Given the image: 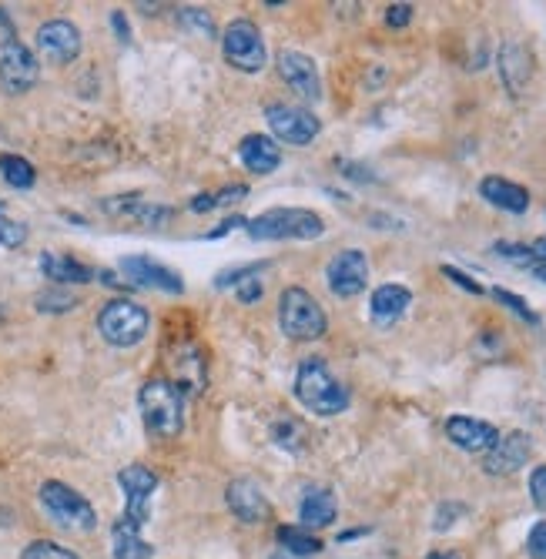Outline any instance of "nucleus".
Returning a JSON list of instances; mask_svg holds the SVG:
<instances>
[{"label":"nucleus","mask_w":546,"mask_h":559,"mask_svg":"<svg viewBox=\"0 0 546 559\" xmlns=\"http://www.w3.org/2000/svg\"><path fill=\"white\" fill-rule=\"evenodd\" d=\"M37 77H41L37 57L17 37L0 41V88L7 94H27L37 84Z\"/></svg>","instance_id":"10"},{"label":"nucleus","mask_w":546,"mask_h":559,"mask_svg":"<svg viewBox=\"0 0 546 559\" xmlns=\"http://www.w3.org/2000/svg\"><path fill=\"white\" fill-rule=\"evenodd\" d=\"M222 54H225V61L242 74H258L268 64L265 37L258 31V24L248 21V17H238V21L225 27Z\"/></svg>","instance_id":"7"},{"label":"nucleus","mask_w":546,"mask_h":559,"mask_svg":"<svg viewBox=\"0 0 546 559\" xmlns=\"http://www.w3.org/2000/svg\"><path fill=\"white\" fill-rule=\"evenodd\" d=\"M242 198H248V188L245 185H232V188H225V191H218V195H215V208L228 205V201H242Z\"/></svg>","instance_id":"39"},{"label":"nucleus","mask_w":546,"mask_h":559,"mask_svg":"<svg viewBox=\"0 0 546 559\" xmlns=\"http://www.w3.org/2000/svg\"><path fill=\"white\" fill-rule=\"evenodd\" d=\"M111 27L118 31V37H121L124 44L131 41V27H128V21H124V11H114V14H111Z\"/></svg>","instance_id":"40"},{"label":"nucleus","mask_w":546,"mask_h":559,"mask_svg":"<svg viewBox=\"0 0 546 559\" xmlns=\"http://www.w3.org/2000/svg\"><path fill=\"white\" fill-rule=\"evenodd\" d=\"M533 456V442L526 432H506V436L496 439V446L483 456V469L490 476H513L520 472Z\"/></svg>","instance_id":"13"},{"label":"nucleus","mask_w":546,"mask_h":559,"mask_svg":"<svg viewBox=\"0 0 546 559\" xmlns=\"http://www.w3.org/2000/svg\"><path fill=\"white\" fill-rule=\"evenodd\" d=\"M151 556H155V546L141 539V529L121 523V519H118V523H114L111 559H151Z\"/></svg>","instance_id":"25"},{"label":"nucleus","mask_w":546,"mask_h":559,"mask_svg":"<svg viewBox=\"0 0 546 559\" xmlns=\"http://www.w3.org/2000/svg\"><path fill=\"white\" fill-rule=\"evenodd\" d=\"M272 559H299V556H289V553H275Z\"/></svg>","instance_id":"45"},{"label":"nucleus","mask_w":546,"mask_h":559,"mask_svg":"<svg viewBox=\"0 0 546 559\" xmlns=\"http://www.w3.org/2000/svg\"><path fill=\"white\" fill-rule=\"evenodd\" d=\"M279 329L292 342H315L329 332V318L305 288L292 285L279 295Z\"/></svg>","instance_id":"4"},{"label":"nucleus","mask_w":546,"mask_h":559,"mask_svg":"<svg viewBox=\"0 0 546 559\" xmlns=\"http://www.w3.org/2000/svg\"><path fill=\"white\" fill-rule=\"evenodd\" d=\"M443 275H446V278H449V282H453V285L466 288V292H473V295H483V285H480V282H473V278H469V275H463V272H456L453 265H443Z\"/></svg>","instance_id":"38"},{"label":"nucleus","mask_w":546,"mask_h":559,"mask_svg":"<svg viewBox=\"0 0 546 559\" xmlns=\"http://www.w3.org/2000/svg\"><path fill=\"white\" fill-rule=\"evenodd\" d=\"M225 499H228V509H232L242 523H265V519L272 516V506H268L265 489L248 476L232 479L228 489H225Z\"/></svg>","instance_id":"16"},{"label":"nucleus","mask_w":546,"mask_h":559,"mask_svg":"<svg viewBox=\"0 0 546 559\" xmlns=\"http://www.w3.org/2000/svg\"><path fill=\"white\" fill-rule=\"evenodd\" d=\"M245 231L255 242H285V238L312 242L325 235V221L309 208H268L258 218L245 221Z\"/></svg>","instance_id":"3"},{"label":"nucleus","mask_w":546,"mask_h":559,"mask_svg":"<svg viewBox=\"0 0 546 559\" xmlns=\"http://www.w3.org/2000/svg\"><path fill=\"white\" fill-rule=\"evenodd\" d=\"M21 559H81V556L71 553V549L61 543H54V539H34L21 553Z\"/></svg>","instance_id":"30"},{"label":"nucleus","mask_w":546,"mask_h":559,"mask_svg":"<svg viewBox=\"0 0 546 559\" xmlns=\"http://www.w3.org/2000/svg\"><path fill=\"white\" fill-rule=\"evenodd\" d=\"M413 21V4H392L386 7V24L389 27H406Z\"/></svg>","instance_id":"37"},{"label":"nucleus","mask_w":546,"mask_h":559,"mask_svg":"<svg viewBox=\"0 0 546 559\" xmlns=\"http://www.w3.org/2000/svg\"><path fill=\"white\" fill-rule=\"evenodd\" d=\"M295 399L302 402L305 409L315 412V416H339V412L349 409L352 395L339 379L332 375V369L325 365V359L312 355V359H302L299 372H295Z\"/></svg>","instance_id":"1"},{"label":"nucleus","mask_w":546,"mask_h":559,"mask_svg":"<svg viewBox=\"0 0 546 559\" xmlns=\"http://www.w3.org/2000/svg\"><path fill=\"white\" fill-rule=\"evenodd\" d=\"M265 121H268L272 138L282 141V144H292V148H305V144H312L322 131V121L315 118L309 108H299V104H282V101L268 104Z\"/></svg>","instance_id":"8"},{"label":"nucleus","mask_w":546,"mask_h":559,"mask_svg":"<svg viewBox=\"0 0 546 559\" xmlns=\"http://www.w3.org/2000/svg\"><path fill=\"white\" fill-rule=\"evenodd\" d=\"M118 486L124 489V516H121V523L141 529L148 523L151 496H155V489H158V476L148 466L134 462V466H124L118 472Z\"/></svg>","instance_id":"9"},{"label":"nucleus","mask_w":546,"mask_h":559,"mask_svg":"<svg viewBox=\"0 0 546 559\" xmlns=\"http://www.w3.org/2000/svg\"><path fill=\"white\" fill-rule=\"evenodd\" d=\"M178 24L185 27V31L198 34V37H215V17L208 14L205 7H181Z\"/></svg>","instance_id":"29"},{"label":"nucleus","mask_w":546,"mask_h":559,"mask_svg":"<svg viewBox=\"0 0 546 559\" xmlns=\"http://www.w3.org/2000/svg\"><path fill=\"white\" fill-rule=\"evenodd\" d=\"M409 305H413V292H409L406 285H379L376 292H372L369 315L379 329H392V325L409 312Z\"/></svg>","instance_id":"19"},{"label":"nucleus","mask_w":546,"mask_h":559,"mask_svg":"<svg viewBox=\"0 0 546 559\" xmlns=\"http://www.w3.org/2000/svg\"><path fill=\"white\" fill-rule=\"evenodd\" d=\"M446 439L463 452H483L486 456L496 446V439H500V429L493 422H483L473 416H453L446 419Z\"/></svg>","instance_id":"17"},{"label":"nucleus","mask_w":546,"mask_h":559,"mask_svg":"<svg viewBox=\"0 0 546 559\" xmlns=\"http://www.w3.org/2000/svg\"><path fill=\"white\" fill-rule=\"evenodd\" d=\"M71 308H78V298L67 292H57V288L37 295V312H71Z\"/></svg>","instance_id":"31"},{"label":"nucleus","mask_w":546,"mask_h":559,"mask_svg":"<svg viewBox=\"0 0 546 559\" xmlns=\"http://www.w3.org/2000/svg\"><path fill=\"white\" fill-rule=\"evenodd\" d=\"M325 282H329L332 295L356 298L366 292L369 285V258L359 248H346V252L332 255L329 268H325Z\"/></svg>","instance_id":"11"},{"label":"nucleus","mask_w":546,"mask_h":559,"mask_svg":"<svg viewBox=\"0 0 546 559\" xmlns=\"http://www.w3.org/2000/svg\"><path fill=\"white\" fill-rule=\"evenodd\" d=\"M4 211V208H0ZM27 242V225L24 221H14V218H4L0 215V245L4 248H21Z\"/></svg>","instance_id":"33"},{"label":"nucleus","mask_w":546,"mask_h":559,"mask_svg":"<svg viewBox=\"0 0 546 559\" xmlns=\"http://www.w3.org/2000/svg\"><path fill=\"white\" fill-rule=\"evenodd\" d=\"M218 285H235L238 302L242 305H255L265 292L262 282H258V265H248V268H238V272H232V275H222L218 278Z\"/></svg>","instance_id":"27"},{"label":"nucleus","mask_w":546,"mask_h":559,"mask_svg":"<svg viewBox=\"0 0 546 559\" xmlns=\"http://www.w3.org/2000/svg\"><path fill=\"white\" fill-rule=\"evenodd\" d=\"M279 74H282V81L299 94V98H305V101L322 98V77H319V67H315V61L309 54L282 51L279 54Z\"/></svg>","instance_id":"15"},{"label":"nucleus","mask_w":546,"mask_h":559,"mask_svg":"<svg viewBox=\"0 0 546 559\" xmlns=\"http://www.w3.org/2000/svg\"><path fill=\"white\" fill-rule=\"evenodd\" d=\"M215 208V195H198V198H191V211H212Z\"/></svg>","instance_id":"42"},{"label":"nucleus","mask_w":546,"mask_h":559,"mask_svg":"<svg viewBox=\"0 0 546 559\" xmlns=\"http://www.w3.org/2000/svg\"><path fill=\"white\" fill-rule=\"evenodd\" d=\"M496 255L506 258V262H513L516 268H530L533 258H536L530 245H510V242H500V245H496Z\"/></svg>","instance_id":"34"},{"label":"nucleus","mask_w":546,"mask_h":559,"mask_svg":"<svg viewBox=\"0 0 546 559\" xmlns=\"http://www.w3.org/2000/svg\"><path fill=\"white\" fill-rule=\"evenodd\" d=\"M429 559H459V556H456V553H433Z\"/></svg>","instance_id":"44"},{"label":"nucleus","mask_w":546,"mask_h":559,"mask_svg":"<svg viewBox=\"0 0 546 559\" xmlns=\"http://www.w3.org/2000/svg\"><path fill=\"white\" fill-rule=\"evenodd\" d=\"M151 315L145 305L131 302V298H114L98 312V332L101 339L114 349H131L148 335Z\"/></svg>","instance_id":"5"},{"label":"nucleus","mask_w":546,"mask_h":559,"mask_svg":"<svg viewBox=\"0 0 546 559\" xmlns=\"http://www.w3.org/2000/svg\"><path fill=\"white\" fill-rule=\"evenodd\" d=\"M141 419H145L148 436L155 439H178L185 429V392L168 379H148L138 392Z\"/></svg>","instance_id":"2"},{"label":"nucleus","mask_w":546,"mask_h":559,"mask_svg":"<svg viewBox=\"0 0 546 559\" xmlns=\"http://www.w3.org/2000/svg\"><path fill=\"white\" fill-rule=\"evenodd\" d=\"M0 178L17 191H27V188H34L37 171L31 161L21 158V154H0Z\"/></svg>","instance_id":"26"},{"label":"nucleus","mask_w":546,"mask_h":559,"mask_svg":"<svg viewBox=\"0 0 546 559\" xmlns=\"http://www.w3.org/2000/svg\"><path fill=\"white\" fill-rule=\"evenodd\" d=\"M279 543L285 546V553H289V556H299V559L319 553V549H322L319 539H315V536L309 533V529H299V526H282V529H279Z\"/></svg>","instance_id":"28"},{"label":"nucleus","mask_w":546,"mask_h":559,"mask_svg":"<svg viewBox=\"0 0 546 559\" xmlns=\"http://www.w3.org/2000/svg\"><path fill=\"white\" fill-rule=\"evenodd\" d=\"M104 215H114V218H131L138 221V225H165V221L175 218V208L168 205H148V201H141V195H121V198H104L101 201Z\"/></svg>","instance_id":"18"},{"label":"nucleus","mask_w":546,"mask_h":559,"mask_svg":"<svg viewBox=\"0 0 546 559\" xmlns=\"http://www.w3.org/2000/svg\"><path fill=\"white\" fill-rule=\"evenodd\" d=\"M41 506H44V513L64 529L88 533V529L98 526V513H94V506L88 499L67 483H57V479H47L41 486Z\"/></svg>","instance_id":"6"},{"label":"nucleus","mask_w":546,"mask_h":559,"mask_svg":"<svg viewBox=\"0 0 546 559\" xmlns=\"http://www.w3.org/2000/svg\"><path fill=\"white\" fill-rule=\"evenodd\" d=\"M526 553H530V559H546V523H536L530 529V539H526Z\"/></svg>","instance_id":"36"},{"label":"nucleus","mask_w":546,"mask_h":559,"mask_svg":"<svg viewBox=\"0 0 546 559\" xmlns=\"http://www.w3.org/2000/svg\"><path fill=\"white\" fill-rule=\"evenodd\" d=\"M500 74H503L506 88H510L513 94H520L526 88V81H530V74H533L530 51H526L523 44H503L500 47Z\"/></svg>","instance_id":"23"},{"label":"nucleus","mask_w":546,"mask_h":559,"mask_svg":"<svg viewBox=\"0 0 546 559\" xmlns=\"http://www.w3.org/2000/svg\"><path fill=\"white\" fill-rule=\"evenodd\" d=\"M480 195L490 201L493 208L510 211V215H523V211L530 208V191H526L523 185H516V181H506L496 175L480 181Z\"/></svg>","instance_id":"22"},{"label":"nucleus","mask_w":546,"mask_h":559,"mask_svg":"<svg viewBox=\"0 0 546 559\" xmlns=\"http://www.w3.org/2000/svg\"><path fill=\"white\" fill-rule=\"evenodd\" d=\"M121 272L131 278V285L158 288V292H168V295H181V292H185V282H181V275L171 272L168 265L155 262V258L128 255V258H121Z\"/></svg>","instance_id":"14"},{"label":"nucleus","mask_w":546,"mask_h":559,"mask_svg":"<svg viewBox=\"0 0 546 559\" xmlns=\"http://www.w3.org/2000/svg\"><path fill=\"white\" fill-rule=\"evenodd\" d=\"M37 51L51 64H71L81 54V31L64 17H54L37 27Z\"/></svg>","instance_id":"12"},{"label":"nucleus","mask_w":546,"mask_h":559,"mask_svg":"<svg viewBox=\"0 0 546 559\" xmlns=\"http://www.w3.org/2000/svg\"><path fill=\"white\" fill-rule=\"evenodd\" d=\"M526 272H530L533 278H540V282L546 285V258H533V265L526 268Z\"/></svg>","instance_id":"43"},{"label":"nucleus","mask_w":546,"mask_h":559,"mask_svg":"<svg viewBox=\"0 0 546 559\" xmlns=\"http://www.w3.org/2000/svg\"><path fill=\"white\" fill-rule=\"evenodd\" d=\"M530 496H533V506L546 513V466H536L530 472Z\"/></svg>","instance_id":"35"},{"label":"nucleus","mask_w":546,"mask_h":559,"mask_svg":"<svg viewBox=\"0 0 546 559\" xmlns=\"http://www.w3.org/2000/svg\"><path fill=\"white\" fill-rule=\"evenodd\" d=\"M335 513H339V506H335V496L329 489H309L299 506V519H302V529H325L335 523Z\"/></svg>","instance_id":"24"},{"label":"nucleus","mask_w":546,"mask_h":559,"mask_svg":"<svg viewBox=\"0 0 546 559\" xmlns=\"http://www.w3.org/2000/svg\"><path fill=\"white\" fill-rule=\"evenodd\" d=\"M493 298H496V302H500V305H506V308H510L513 315H520L523 322H530V325H540V318H536V312H533L530 305L523 302L520 295L506 292V288H493Z\"/></svg>","instance_id":"32"},{"label":"nucleus","mask_w":546,"mask_h":559,"mask_svg":"<svg viewBox=\"0 0 546 559\" xmlns=\"http://www.w3.org/2000/svg\"><path fill=\"white\" fill-rule=\"evenodd\" d=\"M37 265H41V275L51 278V282H57V285H88L98 278L94 268H88L71 255H61V252H44L41 258H37Z\"/></svg>","instance_id":"21"},{"label":"nucleus","mask_w":546,"mask_h":559,"mask_svg":"<svg viewBox=\"0 0 546 559\" xmlns=\"http://www.w3.org/2000/svg\"><path fill=\"white\" fill-rule=\"evenodd\" d=\"M238 158L255 175H272L282 165V144L268 134H245L242 144H238Z\"/></svg>","instance_id":"20"},{"label":"nucleus","mask_w":546,"mask_h":559,"mask_svg":"<svg viewBox=\"0 0 546 559\" xmlns=\"http://www.w3.org/2000/svg\"><path fill=\"white\" fill-rule=\"evenodd\" d=\"M232 228H245V218H228L222 221L215 231H208V238H218V235H225V231H232Z\"/></svg>","instance_id":"41"}]
</instances>
